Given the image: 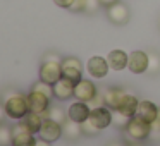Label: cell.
Listing matches in <instances>:
<instances>
[{"label": "cell", "instance_id": "obj_10", "mask_svg": "<svg viewBox=\"0 0 160 146\" xmlns=\"http://www.w3.org/2000/svg\"><path fill=\"white\" fill-rule=\"evenodd\" d=\"M38 136L43 138V139H47V141H50V143L57 141V139L62 136V124L52 120V119H45L43 124H42V127H40Z\"/></svg>", "mask_w": 160, "mask_h": 146}, {"label": "cell", "instance_id": "obj_23", "mask_svg": "<svg viewBox=\"0 0 160 146\" xmlns=\"http://www.w3.org/2000/svg\"><path fill=\"white\" fill-rule=\"evenodd\" d=\"M31 91H38V93L48 96L50 100L55 96V95H53V84H48V83H45V81H42V79H40L38 83L33 84V86H31Z\"/></svg>", "mask_w": 160, "mask_h": 146}, {"label": "cell", "instance_id": "obj_7", "mask_svg": "<svg viewBox=\"0 0 160 146\" xmlns=\"http://www.w3.org/2000/svg\"><path fill=\"white\" fill-rule=\"evenodd\" d=\"M107 17H108V21H110L112 24L124 26L126 22L129 21V17H131V12H129V7L126 4L115 2L114 5H110V7L107 9Z\"/></svg>", "mask_w": 160, "mask_h": 146}, {"label": "cell", "instance_id": "obj_8", "mask_svg": "<svg viewBox=\"0 0 160 146\" xmlns=\"http://www.w3.org/2000/svg\"><path fill=\"white\" fill-rule=\"evenodd\" d=\"M128 69L132 74H143L148 71V53L143 50H134L128 57Z\"/></svg>", "mask_w": 160, "mask_h": 146}, {"label": "cell", "instance_id": "obj_6", "mask_svg": "<svg viewBox=\"0 0 160 146\" xmlns=\"http://www.w3.org/2000/svg\"><path fill=\"white\" fill-rule=\"evenodd\" d=\"M81 76H83V64L79 59H76V57L62 59V77H67V79L78 83L79 79H83Z\"/></svg>", "mask_w": 160, "mask_h": 146}, {"label": "cell", "instance_id": "obj_9", "mask_svg": "<svg viewBox=\"0 0 160 146\" xmlns=\"http://www.w3.org/2000/svg\"><path fill=\"white\" fill-rule=\"evenodd\" d=\"M88 119L102 131V129L108 127V125L112 124V110L107 105H103V107H95V108H91Z\"/></svg>", "mask_w": 160, "mask_h": 146}, {"label": "cell", "instance_id": "obj_18", "mask_svg": "<svg viewBox=\"0 0 160 146\" xmlns=\"http://www.w3.org/2000/svg\"><path fill=\"white\" fill-rule=\"evenodd\" d=\"M128 57L129 55L122 50H112L107 57V62L112 71H122L128 67Z\"/></svg>", "mask_w": 160, "mask_h": 146}, {"label": "cell", "instance_id": "obj_16", "mask_svg": "<svg viewBox=\"0 0 160 146\" xmlns=\"http://www.w3.org/2000/svg\"><path fill=\"white\" fill-rule=\"evenodd\" d=\"M90 112H91V107L86 103V101L76 100L69 107L67 115H69V119H72V120H76V122H84L88 117H90Z\"/></svg>", "mask_w": 160, "mask_h": 146}, {"label": "cell", "instance_id": "obj_13", "mask_svg": "<svg viewBox=\"0 0 160 146\" xmlns=\"http://www.w3.org/2000/svg\"><path fill=\"white\" fill-rule=\"evenodd\" d=\"M74 88L76 83L67 77H60L55 84H53V95L57 100H69L71 96H74Z\"/></svg>", "mask_w": 160, "mask_h": 146}, {"label": "cell", "instance_id": "obj_11", "mask_svg": "<svg viewBox=\"0 0 160 146\" xmlns=\"http://www.w3.org/2000/svg\"><path fill=\"white\" fill-rule=\"evenodd\" d=\"M97 86H95L91 81L88 79H79L76 83V88H74V98L76 100H81V101H91L97 95Z\"/></svg>", "mask_w": 160, "mask_h": 146}, {"label": "cell", "instance_id": "obj_22", "mask_svg": "<svg viewBox=\"0 0 160 146\" xmlns=\"http://www.w3.org/2000/svg\"><path fill=\"white\" fill-rule=\"evenodd\" d=\"M148 74L155 76L160 72V53L158 52H148Z\"/></svg>", "mask_w": 160, "mask_h": 146}, {"label": "cell", "instance_id": "obj_25", "mask_svg": "<svg viewBox=\"0 0 160 146\" xmlns=\"http://www.w3.org/2000/svg\"><path fill=\"white\" fill-rule=\"evenodd\" d=\"M81 127H83V134H86V136H97L98 132H100V129H98L90 119H86L84 122H81Z\"/></svg>", "mask_w": 160, "mask_h": 146}, {"label": "cell", "instance_id": "obj_12", "mask_svg": "<svg viewBox=\"0 0 160 146\" xmlns=\"http://www.w3.org/2000/svg\"><path fill=\"white\" fill-rule=\"evenodd\" d=\"M108 69H110V66H108L107 59H103V57H91V59L88 60V72H90V76L95 77V79L105 77L108 72Z\"/></svg>", "mask_w": 160, "mask_h": 146}, {"label": "cell", "instance_id": "obj_29", "mask_svg": "<svg viewBox=\"0 0 160 146\" xmlns=\"http://www.w3.org/2000/svg\"><path fill=\"white\" fill-rule=\"evenodd\" d=\"M86 2L88 0H74V4L71 5V12H84L86 11Z\"/></svg>", "mask_w": 160, "mask_h": 146}, {"label": "cell", "instance_id": "obj_5", "mask_svg": "<svg viewBox=\"0 0 160 146\" xmlns=\"http://www.w3.org/2000/svg\"><path fill=\"white\" fill-rule=\"evenodd\" d=\"M60 77H62V62L43 60L40 67V79L48 84H55Z\"/></svg>", "mask_w": 160, "mask_h": 146}, {"label": "cell", "instance_id": "obj_32", "mask_svg": "<svg viewBox=\"0 0 160 146\" xmlns=\"http://www.w3.org/2000/svg\"><path fill=\"white\" fill-rule=\"evenodd\" d=\"M35 146H52V144H50V141H47V139L38 138V139L35 141Z\"/></svg>", "mask_w": 160, "mask_h": 146}, {"label": "cell", "instance_id": "obj_19", "mask_svg": "<svg viewBox=\"0 0 160 146\" xmlns=\"http://www.w3.org/2000/svg\"><path fill=\"white\" fill-rule=\"evenodd\" d=\"M43 120H45V119H43L42 115L36 114V112H31V110H29L28 114L24 115V119H22V122H24V124L29 127V131L35 132V134L40 132V127H42Z\"/></svg>", "mask_w": 160, "mask_h": 146}, {"label": "cell", "instance_id": "obj_20", "mask_svg": "<svg viewBox=\"0 0 160 146\" xmlns=\"http://www.w3.org/2000/svg\"><path fill=\"white\" fill-rule=\"evenodd\" d=\"M48 119L59 122V124H64V122L69 119L67 112L62 108V105H50L48 107Z\"/></svg>", "mask_w": 160, "mask_h": 146}, {"label": "cell", "instance_id": "obj_1", "mask_svg": "<svg viewBox=\"0 0 160 146\" xmlns=\"http://www.w3.org/2000/svg\"><path fill=\"white\" fill-rule=\"evenodd\" d=\"M103 93H105V105L110 110H119L122 114L129 115V117L136 115L139 100L132 93H129L126 90H119V88H107V90H103Z\"/></svg>", "mask_w": 160, "mask_h": 146}, {"label": "cell", "instance_id": "obj_2", "mask_svg": "<svg viewBox=\"0 0 160 146\" xmlns=\"http://www.w3.org/2000/svg\"><path fill=\"white\" fill-rule=\"evenodd\" d=\"M2 103L5 107L7 112V117L16 119V120H22L24 115L29 112V103H28V96L21 93V91H5L4 96H2Z\"/></svg>", "mask_w": 160, "mask_h": 146}, {"label": "cell", "instance_id": "obj_34", "mask_svg": "<svg viewBox=\"0 0 160 146\" xmlns=\"http://www.w3.org/2000/svg\"><path fill=\"white\" fill-rule=\"evenodd\" d=\"M5 115H7V112H5V107H4V103L0 101V122H4Z\"/></svg>", "mask_w": 160, "mask_h": 146}, {"label": "cell", "instance_id": "obj_28", "mask_svg": "<svg viewBox=\"0 0 160 146\" xmlns=\"http://www.w3.org/2000/svg\"><path fill=\"white\" fill-rule=\"evenodd\" d=\"M100 7H102L100 0H88L86 2V11L84 12H86V14H95Z\"/></svg>", "mask_w": 160, "mask_h": 146}, {"label": "cell", "instance_id": "obj_4", "mask_svg": "<svg viewBox=\"0 0 160 146\" xmlns=\"http://www.w3.org/2000/svg\"><path fill=\"white\" fill-rule=\"evenodd\" d=\"M35 132L29 131V127L22 120L12 125V146H35Z\"/></svg>", "mask_w": 160, "mask_h": 146}, {"label": "cell", "instance_id": "obj_27", "mask_svg": "<svg viewBox=\"0 0 160 146\" xmlns=\"http://www.w3.org/2000/svg\"><path fill=\"white\" fill-rule=\"evenodd\" d=\"M150 138L155 141V139H160V110H158V115L157 119L152 122V132H150Z\"/></svg>", "mask_w": 160, "mask_h": 146}, {"label": "cell", "instance_id": "obj_21", "mask_svg": "<svg viewBox=\"0 0 160 146\" xmlns=\"http://www.w3.org/2000/svg\"><path fill=\"white\" fill-rule=\"evenodd\" d=\"M131 119L132 117H129V115L122 114V112H119V110H112V124H114L115 127L122 129V131L128 127V124H129Z\"/></svg>", "mask_w": 160, "mask_h": 146}, {"label": "cell", "instance_id": "obj_14", "mask_svg": "<svg viewBox=\"0 0 160 146\" xmlns=\"http://www.w3.org/2000/svg\"><path fill=\"white\" fill-rule=\"evenodd\" d=\"M28 103H29V110L36 112V114H43V112L48 110L50 103V98L45 96V95L38 93V91H29L28 95Z\"/></svg>", "mask_w": 160, "mask_h": 146}, {"label": "cell", "instance_id": "obj_17", "mask_svg": "<svg viewBox=\"0 0 160 146\" xmlns=\"http://www.w3.org/2000/svg\"><path fill=\"white\" fill-rule=\"evenodd\" d=\"M62 136L69 141H76L78 138L83 136V127H81V122H76L72 119H67L62 124Z\"/></svg>", "mask_w": 160, "mask_h": 146}, {"label": "cell", "instance_id": "obj_35", "mask_svg": "<svg viewBox=\"0 0 160 146\" xmlns=\"http://www.w3.org/2000/svg\"><path fill=\"white\" fill-rule=\"evenodd\" d=\"M107 146H128L126 143H122V141H112V143H108Z\"/></svg>", "mask_w": 160, "mask_h": 146}, {"label": "cell", "instance_id": "obj_26", "mask_svg": "<svg viewBox=\"0 0 160 146\" xmlns=\"http://www.w3.org/2000/svg\"><path fill=\"white\" fill-rule=\"evenodd\" d=\"M88 105H90L91 108H95V107H103V105H105V93H103V90H98L93 100L88 101Z\"/></svg>", "mask_w": 160, "mask_h": 146}, {"label": "cell", "instance_id": "obj_33", "mask_svg": "<svg viewBox=\"0 0 160 146\" xmlns=\"http://www.w3.org/2000/svg\"><path fill=\"white\" fill-rule=\"evenodd\" d=\"M115 2H119V0H100L102 7H105V9H108V7H110V5H114Z\"/></svg>", "mask_w": 160, "mask_h": 146}, {"label": "cell", "instance_id": "obj_36", "mask_svg": "<svg viewBox=\"0 0 160 146\" xmlns=\"http://www.w3.org/2000/svg\"><path fill=\"white\" fill-rule=\"evenodd\" d=\"M129 146H143V144H141V141H136V143H131Z\"/></svg>", "mask_w": 160, "mask_h": 146}, {"label": "cell", "instance_id": "obj_15", "mask_svg": "<svg viewBox=\"0 0 160 146\" xmlns=\"http://www.w3.org/2000/svg\"><path fill=\"white\" fill-rule=\"evenodd\" d=\"M158 110H160V107H157L153 101L141 100L138 103L136 117H139V119H143V120H146V122H150V124H152V122L157 119V115H158Z\"/></svg>", "mask_w": 160, "mask_h": 146}, {"label": "cell", "instance_id": "obj_30", "mask_svg": "<svg viewBox=\"0 0 160 146\" xmlns=\"http://www.w3.org/2000/svg\"><path fill=\"white\" fill-rule=\"evenodd\" d=\"M43 60H52V62H62L60 55H59V53H55V52H48V53H45Z\"/></svg>", "mask_w": 160, "mask_h": 146}, {"label": "cell", "instance_id": "obj_31", "mask_svg": "<svg viewBox=\"0 0 160 146\" xmlns=\"http://www.w3.org/2000/svg\"><path fill=\"white\" fill-rule=\"evenodd\" d=\"M53 2H55V5H59L62 9H71V5L74 4V0H53Z\"/></svg>", "mask_w": 160, "mask_h": 146}, {"label": "cell", "instance_id": "obj_37", "mask_svg": "<svg viewBox=\"0 0 160 146\" xmlns=\"http://www.w3.org/2000/svg\"><path fill=\"white\" fill-rule=\"evenodd\" d=\"M158 28H160V22H158Z\"/></svg>", "mask_w": 160, "mask_h": 146}, {"label": "cell", "instance_id": "obj_3", "mask_svg": "<svg viewBox=\"0 0 160 146\" xmlns=\"http://www.w3.org/2000/svg\"><path fill=\"white\" fill-rule=\"evenodd\" d=\"M150 132H152V124L134 115L129 120L128 127L124 129V138L131 144V143H136V141H145V139H148Z\"/></svg>", "mask_w": 160, "mask_h": 146}, {"label": "cell", "instance_id": "obj_24", "mask_svg": "<svg viewBox=\"0 0 160 146\" xmlns=\"http://www.w3.org/2000/svg\"><path fill=\"white\" fill-rule=\"evenodd\" d=\"M0 146H12V127L0 122Z\"/></svg>", "mask_w": 160, "mask_h": 146}]
</instances>
